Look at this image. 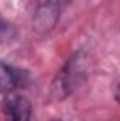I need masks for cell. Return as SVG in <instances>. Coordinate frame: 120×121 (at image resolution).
Segmentation results:
<instances>
[{"mask_svg": "<svg viewBox=\"0 0 120 121\" xmlns=\"http://www.w3.org/2000/svg\"><path fill=\"white\" fill-rule=\"evenodd\" d=\"M86 79V59L83 54H75L65 62L52 83L54 94L60 99L71 96Z\"/></svg>", "mask_w": 120, "mask_h": 121, "instance_id": "6da1fadb", "label": "cell"}, {"mask_svg": "<svg viewBox=\"0 0 120 121\" xmlns=\"http://www.w3.org/2000/svg\"><path fill=\"white\" fill-rule=\"evenodd\" d=\"M71 0H35L32 10V28L35 32L48 34L60 23L64 10L69 6Z\"/></svg>", "mask_w": 120, "mask_h": 121, "instance_id": "7a4b0ae2", "label": "cell"}, {"mask_svg": "<svg viewBox=\"0 0 120 121\" xmlns=\"http://www.w3.org/2000/svg\"><path fill=\"white\" fill-rule=\"evenodd\" d=\"M1 108L6 121H32L31 101L21 94H4Z\"/></svg>", "mask_w": 120, "mask_h": 121, "instance_id": "3957f363", "label": "cell"}, {"mask_svg": "<svg viewBox=\"0 0 120 121\" xmlns=\"http://www.w3.org/2000/svg\"><path fill=\"white\" fill-rule=\"evenodd\" d=\"M30 76L28 72L6 62H1V93L10 94L16 93L18 89H23L28 85Z\"/></svg>", "mask_w": 120, "mask_h": 121, "instance_id": "277c9868", "label": "cell"}, {"mask_svg": "<svg viewBox=\"0 0 120 121\" xmlns=\"http://www.w3.org/2000/svg\"><path fill=\"white\" fill-rule=\"evenodd\" d=\"M115 99H116V101L120 104V83L117 85V87H116V90H115Z\"/></svg>", "mask_w": 120, "mask_h": 121, "instance_id": "5b68a950", "label": "cell"}]
</instances>
